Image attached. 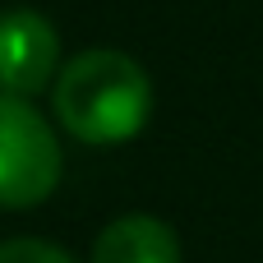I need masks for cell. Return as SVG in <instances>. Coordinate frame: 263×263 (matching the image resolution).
I'll return each mask as SVG.
<instances>
[{"label": "cell", "instance_id": "2", "mask_svg": "<svg viewBox=\"0 0 263 263\" xmlns=\"http://www.w3.org/2000/svg\"><path fill=\"white\" fill-rule=\"evenodd\" d=\"M60 185V143L28 97L0 92V208H37Z\"/></svg>", "mask_w": 263, "mask_h": 263}, {"label": "cell", "instance_id": "1", "mask_svg": "<svg viewBox=\"0 0 263 263\" xmlns=\"http://www.w3.org/2000/svg\"><path fill=\"white\" fill-rule=\"evenodd\" d=\"M51 106L79 143H125L153 116V83L125 51H83L60 69Z\"/></svg>", "mask_w": 263, "mask_h": 263}, {"label": "cell", "instance_id": "4", "mask_svg": "<svg viewBox=\"0 0 263 263\" xmlns=\"http://www.w3.org/2000/svg\"><path fill=\"white\" fill-rule=\"evenodd\" d=\"M92 263H180V240L162 217L129 213L97 236Z\"/></svg>", "mask_w": 263, "mask_h": 263}, {"label": "cell", "instance_id": "5", "mask_svg": "<svg viewBox=\"0 0 263 263\" xmlns=\"http://www.w3.org/2000/svg\"><path fill=\"white\" fill-rule=\"evenodd\" d=\"M0 263H74V259L60 245H46V240H5Z\"/></svg>", "mask_w": 263, "mask_h": 263}, {"label": "cell", "instance_id": "3", "mask_svg": "<svg viewBox=\"0 0 263 263\" xmlns=\"http://www.w3.org/2000/svg\"><path fill=\"white\" fill-rule=\"evenodd\" d=\"M60 37L37 9H5L0 14V92L37 97L55 79Z\"/></svg>", "mask_w": 263, "mask_h": 263}]
</instances>
